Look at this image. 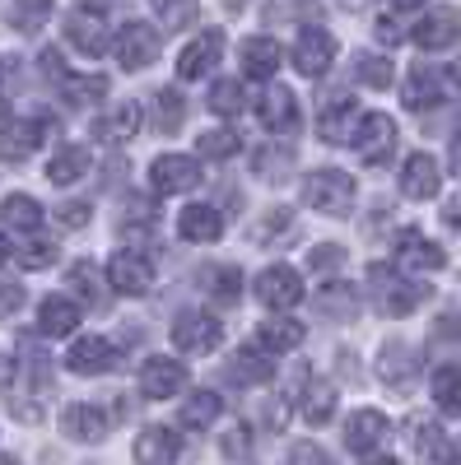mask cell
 Masks as SVG:
<instances>
[{
  "label": "cell",
  "instance_id": "44",
  "mask_svg": "<svg viewBox=\"0 0 461 465\" xmlns=\"http://www.w3.org/2000/svg\"><path fill=\"white\" fill-rule=\"evenodd\" d=\"M210 112L215 116H238L243 112V84L238 80H219L210 89Z\"/></svg>",
  "mask_w": 461,
  "mask_h": 465
},
{
  "label": "cell",
  "instance_id": "6",
  "mask_svg": "<svg viewBox=\"0 0 461 465\" xmlns=\"http://www.w3.org/2000/svg\"><path fill=\"white\" fill-rule=\"evenodd\" d=\"M47 135V116H15L5 103H0V153L5 159H24L43 144Z\"/></svg>",
  "mask_w": 461,
  "mask_h": 465
},
{
  "label": "cell",
  "instance_id": "55",
  "mask_svg": "<svg viewBox=\"0 0 461 465\" xmlns=\"http://www.w3.org/2000/svg\"><path fill=\"white\" fill-rule=\"evenodd\" d=\"M377 37H382V43H401V24L396 19H382L377 24Z\"/></svg>",
  "mask_w": 461,
  "mask_h": 465
},
{
  "label": "cell",
  "instance_id": "47",
  "mask_svg": "<svg viewBox=\"0 0 461 465\" xmlns=\"http://www.w3.org/2000/svg\"><path fill=\"white\" fill-rule=\"evenodd\" d=\"M19 261H24L28 270H47V265L56 261V242H28V247L19 252Z\"/></svg>",
  "mask_w": 461,
  "mask_h": 465
},
{
  "label": "cell",
  "instance_id": "5",
  "mask_svg": "<svg viewBox=\"0 0 461 465\" xmlns=\"http://www.w3.org/2000/svg\"><path fill=\"white\" fill-rule=\"evenodd\" d=\"M149 186H154V196H182V191L201 186V168L186 153H159L149 163Z\"/></svg>",
  "mask_w": 461,
  "mask_h": 465
},
{
  "label": "cell",
  "instance_id": "46",
  "mask_svg": "<svg viewBox=\"0 0 461 465\" xmlns=\"http://www.w3.org/2000/svg\"><path fill=\"white\" fill-rule=\"evenodd\" d=\"M70 289H75V293H85V298H89V307H98V302H103V298H98V284H94V265H89V261L70 270Z\"/></svg>",
  "mask_w": 461,
  "mask_h": 465
},
{
  "label": "cell",
  "instance_id": "15",
  "mask_svg": "<svg viewBox=\"0 0 461 465\" xmlns=\"http://www.w3.org/2000/svg\"><path fill=\"white\" fill-rule=\"evenodd\" d=\"M447 252L429 238H419V232H406V238L396 242V270H406V275H425V270H443Z\"/></svg>",
  "mask_w": 461,
  "mask_h": 465
},
{
  "label": "cell",
  "instance_id": "41",
  "mask_svg": "<svg viewBox=\"0 0 461 465\" xmlns=\"http://www.w3.org/2000/svg\"><path fill=\"white\" fill-rule=\"evenodd\" d=\"M61 94H65V103H75V107H80V103H98V98H107V80H103V74H85V80H70V74H65Z\"/></svg>",
  "mask_w": 461,
  "mask_h": 465
},
{
  "label": "cell",
  "instance_id": "7",
  "mask_svg": "<svg viewBox=\"0 0 461 465\" xmlns=\"http://www.w3.org/2000/svg\"><path fill=\"white\" fill-rule=\"evenodd\" d=\"M350 140H355V149H359V159H364L368 168H377V163H387V153H392V144H396V122H392V116H382V112H364Z\"/></svg>",
  "mask_w": 461,
  "mask_h": 465
},
{
  "label": "cell",
  "instance_id": "3",
  "mask_svg": "<svg viewBox=\"0 0 461 465\" xmlns=\"http://www.w3.org/2000/svg\"><path fill=\"white\" fill-rule=\"evenodd\" d=\"M294 401H298V414L307 419V423H331L336 419V405H340V391L331 381H317L313 377V368H294Z\"/></svg>",
  "mask_w": 461,
  "mask_h": 465
},
{
  "label": "cell",
  "instance_id": "54",
  "mask_svg": "<svg viewBox=\"0 0 461 465\" xmlns=\"http://www.w3.org/2000/svg\"><path fill=\"white\" fill-rule=\"evenodd\" d=\"M37 65H43L47 70V80H65V65H61V52H43V61H37Z\"/></svg>",
  "mask_w": 461,
  "mask_h": 465
},
{
  "label": "cell",
  "instance_id": "23",
  "mask_svg": "<svg viewBox=\"0 0 461 465\" xmlns=\"http://www.w3.org/2000/svg\"><path fill=\"white\" fill-rule=\"evenodd\" d=\"M61 433H65L70 442H103V438H107V419H103L98 405H65Z\"/></svg>",
  "mask_w": 461,
  "mask_h": 465
},
{
  "label": "cell",
  "instance_id": "2",
  "mask_svg": "<svg viewBox=\"0 0 461 465\" xmlns=\"http://www.w3.org/2000/svg\"><path fill=\"white\" fill-rule=\"evenodd\" d=\"M303 201L313 205L317 214H350L355 210V177L350 173H340V168H317V173H307L303 177Z\"/></svg>",
  "mask_w": 461,
  "mask_h": 465
},
{
  "label": "cell",
  "instance_id": "29",
  "mask_svg": "<svg viewBox=\"0 0 461 465\" xmlns=\"http://www.w3.org/2000/svg\"><path fill=\"white\" fill-rule=\"evenodd\" d=\"M173 460H177V433L173 429H140L135 465H173Z\"/></svg>",
  "mask_w": 461,
  "mask_h": 465
},
{
  "label": "cell",
  "instance_id": "53",
  "mask_svg": "<svg viewBox=\"0 0 461 465\" xmlns=\"http://www.w3.org/2000/svg\"><path fill=\"white\" fill-rule=\"evenodd\" d=\"M443 223H447L452 232H461V191L443 201Z\"/></svg>",
  "mask_w": 461,
  "mask_h": 465
},
{
  "label": "cell",
  "instance_id": "30",
  "mask_svg": "<svg viewBox=\"0 0 461 465\" xmlns=\"http://www.w3.org/2000/svg\"><path fill=\"white\" fill-rule=\"evenodd\" d=\"M201 289H205L215 302L234 307V302L243 298V270H238V265H201Z\"/></svg>",
  "mask_w": 461,
  "mask_h": 465
},
{
  "label": "cell",
  "instance_id": "26",
  "mask_svg": "<svg viewBox=\"0 0 461 465\" xmlns=\"http://www.w3.org/2000/svg\"><path fill=\"white\" fill-rule=\"evenodd\" d=\"M256 344L266 349V354H289V349L303 344V326H298L294 317L276 312V317H266V322L256 326Z\"/></svg>",
  "mask_w": 461,
  "mask_h": 465
},
{
  "label": "cell",
  "instance_id": "1",
  "mask_svg": "<svg viewBox=\"0 0 461 465\" xmlns=\"http://www.w3.org/2000/svg\"><path fill=\"white\" fill-rule=\"evenodd\" d=\"M368 284L377 298V312H387V317H406V312H415V302L434 298V289L425 280H410L396 265H377V261L368 265Z\"/></svg>",
  "mask_w": 461,
  "mask_h": 465
},
{
  "label": "cell",
  "instance_id": "31",
  "mask_svg": "<svg viewBox=\"0 0 461 465\" xmlns=\"http://www.w3.org/2000/svg\"><path fill=\"white\" fill-rule=\"evenodd\" d=\"M135 131H140V107L135 103H122L117 112H107L94 122V135L107 140V144H126V140H135Z\"/></svg>",
  "mask_w": 461,
  "mask_h": 465
},
{
  "label": "cell",
  "instance_id": "10",
  "mask_svg": "<svg viewBox=\"0 0 461 465\" xmlns=\"http://www.w3.org/2000/svg\"><path fill=\"white\" fill-rule=\"evenodd\" d=\"M159 61V33H154L149 24H126L122 33H117V65L122 70H145V65H154Z\"/></svg>",
  "mask_w": 461,
  "mask_h": 465
},
{
  "label": "cell",
  "instance_id": "39",
  "mask_svg": "<svg viewBox=\"0 0 461 465\" xmlns=\"http://www.w3.org/2000/svg\"><path fill=\"white\" fill-rule=\"evenodd\" d=\"M154 122H159L164 135H177V131H182V122H186V103H182L177 89H159V94H154Z\"/></svg>",
  "mask_w": 461,
  "mask_h": 465
},
{
  "label": "cell",
  "instance_id": "17",
  "mask_svg": "<svg viewBox=\"0 0 461 465\" xmlns=\"http://www.w3.org/2000/svg\"><path fill=\"white\" fill-rule=\"evenodd\" d=\"M401 98H406L410 112H429V107H438V103L447 98V74H443V70H429V65L410 70V80H406Z\"/></svg>",
  "mask_w": 461,
  "mask_h": 465
},
{
  "label": "cell",
  "instance_id": "45",
  "mask_svg": "<svg viewBox=\"0 0 461 465\" xmlns=\"http://www.w3.org/2000/svg\"><path fill=\"white\" fill-rule=\"evenodd\" d=\"M410 438L425 447V456H434V460L447 456V442H443V433H438V423H434V419H415V423H410Z\"/></svg>",
  "mask_w": 461,
  "mask_h": 465
},
{
  "label": "cell",
  "instance_id": "9",
  "mask_svg": "<svg viewBox=\"0 0 461 465\" xmlns=\"http://www.w3.org/2000/svg\"><path fill=\"white\" fill-rule=\"evenodd\" d=\"M336 61V37L326 28H303L298 43H294V65L298 74H307V80H317V74H326Z\"/></svg>",
  "mask_w": 461,
  "mask_h": 465
},
{
  "label": "cell",
  "instance_id": "24",
  "mask_svg": "<svg viewBox=\"0 0 461 465\" xmlns=\"http://www.w3.org/2000/svg\"><path fill=\"white\" fill-rule=\"evenodd\" d=\"M359 116V103L350 94H340V98H326L322 116H317V135L326 144H340V140H350V122Z\"/></svg>",
  "mask_w": 461,
  "mask_h": 465
},
{
  "label": "cell",
  "instance_id": "40",
  "mask_svg": "<svg viewBox=\"0 0 461 465\" xmlns=\"http://www.w3.org/2000/svg\"><path fill=\"white\" fill-rule=\"evenodd\" d=\"M392 61L387 56H373V52H364L359 61H355V80L364 84V89H392Z\"/></svg>",
  "mask_w": 461,
  "mask_h": 465
},
{
  "label": "cell",
  "instance_id": "4",
  "mask_svg": "<svg viewBox=\"0 0 461 465\" xmlns=\"http://www.w3.org/2000/svg\"><path fill=\"white\" fill-rule=\"evenodd\" d=\"M173 344L182 354H210L215 344H224V322L215 312H201V307H186L173 322Z\"/></svg>",
  "mask_w": 461,
  "mask_h": 465
},
{
  "label": "cell",
  "instance_id": "20",
  "mask_svg": "<svg viewBox=\"0 0 461 465\" xmlns=\"http://www.w3.org/2000/svg\"><path fill=\"white\" fill-rule=\"evenodd\" d=\"M456 33H461V15L456 10H434V15H425L415 24V47H425V52H443V47H452L456 43Z\"/></svg>",
  "mask_w": 461,
  "mask_h": 465
},
{
  "label": "cell",
  "instance_id": "59",
  "mask_svg": "<svg viewBox=\"0 0 461 465\" xmlns=\"http://www.w3.org/2000/svg\"><path fill=\"white\" fill-rule=\"evenodd\" d=\"M364 465H396V460H392V456H368Z\"/></svg>",
  "mask_w": 461,
  "mask_h": 465
},
{
  "label": "cell",
  "instance_id": "22",
  "mask_svg": "<svg viewBox=\"0 0 461 465\" xmlns=\"http://www.w3.org/2000/svg\"><path fill=\"white\" fill-rule=\"evenodd\" d=\"M382 438H387V414L382 410H355L345 419V447L350 451H377Z\"/></svg>",
  "mask_w": 461,
  "mask_h": 465
},
{
  "label": "cell",
  "instance_id": "35",
  "mask_svg": "<svg viewBox=\"0 0 461 465\" xmlns=\"http://www.w3.org/2000/svg\"><path fill=\"white\" fill-rule=\"evenodd\" d=\"M0 219H5L10 228H19V232H37V228H43V205H37L33 196H19V191H15V196L0 201Z\"/></svg>",
  "mask_w": 461,
  "mask_h": 465
},
{
  "label": "cell",
  "instance_id": "48",
  "mask_svg": "<svg viewBox=\"0 0 461 465\" xmlns=\"http://www.w3.org/2000/svg\"><path fill=\"white\" fill-rule=\"evenodd\" d=\"M307 265H313V270H326V275H331V270H340V265H345V247H336V242H326V247H313Z\"/></svg>",
  "mask_w": 461,
  "mask_h": 465
},
{
  "label": "cell",
  "instance_id": "32",
  "mask_svg": "<svg viewBox=\"0 0 461 465\" xmlns=\"http://www.w3.org/2000/svg\"><path fill=\"white\" fill-rule=\"evenodd\" d=\"M177 228H182L186 242H215L219 232H224V219H219V210H210V205H186V210L177 214Z\"/></svg>",
  "mask_w": 461,
  "mask_h": 465
},
{
  "label": "cell",
  "instance_id": "34",
  "mask_svg": "<svg viewBox=\"0 0 461 465\" xmlns=\"http://www.w3.org/2000/svg\"><path fill=\"white\" fill-rule=\"evenodd\" d=\"M52 5L56 0H10L5 19H10L15 33H43V24L52 19Z\"/></svg>",
  "mask_w": 461,
  "mask_h": 465
},
{
  "label": "cell",
  "instance_id": "43",
  "mask_svg": "<svg viewBox=\"0 0 461 465\" xmlns=\"http://www.w3.org/2000/svg\"><path fill=\"white\" fill-rule=\"evenodd\" d=\"M154 15H159V24L168 33H177L196 19V0H154Z\"/></svg>",
  "mask_w": 461,
  "mask_h": 465
},
{
  "label": "cell",
  "instance_id": "60",
  "mask_svg": "<svg viewBox=\"0 0 461 465\" xmlns=\"http://www.w3.org/2000/svg\"><path fill=\"white\" fill-rule=\"evenodd\" d=\"M5 256H10V242H5V232H0V265H5Z\"/></svg>",
  "mask_w": 461,
  "mask_h": 465
},
{
  "label": "cell",
  "instance_id": "18",
  "mask_svg": "<svg viewBox=\"0 0 461 465\" xmlns=\"http://www.w3.org/2000/svg\"><path fill=\"white\" fill-rule=\"evenodd\" d=\"M182 386H186V368L177 359H145V368H140V391L145 396L168 401V396L182 391Z\"/></svg>",
  "mask_w": 461,
  "mask_h": 465
},
{
  "label": "cell",
  "instance_id": "16",
  "mask_svg": "<svg viewBox=\"0 0 461 465\" xmlns=\"http://www.w3.org/2000/svg\"><path fill=\"white\" fill-rule=\"evenodd\" d=\"M438 186H443V173L434 163V153H410L406 168H401V196L429 201V196H438Z\"/></svg>",
  "mask_w": 461,
  "mask_h": 465
},
{
  "label": "cell",
  "instance_id": "12",
  "mask_svg": "<svg viewBox=\"0 0 461 465\" xmlns=\"http://www.w3.org/2000/svg\"><path fill=\"white\" fill-rule=\"evenodd\" d=\"M415 372H419V354H415L410 340H387L377 349V377L387 381L392 391H406L415 381Z\"/></svg>",
  "mask_w": 461,
  "mask_h": 465
},
{
  "label": "cell",
  "instance_id": "14",
  "mask_svg": "<svg viewBox=\"0 0 461 465\" xmlns=\"http://www.w3.org/2000/svg\"><path fill=\"white\" fill-rule=\"evenodd\" d=\"M224 56V33L219 28H205L201 37H191V47L177 56V74L182 80H201V74H210Z\"/></svg>",
  "mask_w": 461,
  "mask_h": 465
},
{
  "label": "cell",
  "instance_id": "49",
  "mask_svg": "<svg viewBox=\"0 0 461 465\" xmlns=\"http://www.w3.org/2000/svg\"><path fill=\"white\" fill-rule=\"evenodd\" d=\"M56 219H61L65 228H85V223L94 219V205H89V201H65V205L56 210Z\"/></svg>",
  "mask_w": 461,
  "mask_h": 465
},
{
  "label": "cell",
  "instance_id": "62",
  "mask_svg": "<svg viewBox=\"0 0 461 465\" xmlns=\"http://www.w3.org/2000/svg\"><path fill=\"white\" fill-rule=\"evenodd\" d=\"M345 5H355V10H359V5H364V0H345Z\"/></svg>",
  "mask_w": 461,
  "mask_h": 465
},
{
  "label": "cell",
  "instance_id": "25",
  "mask_svg": "<svg viewBox=\"0 0 461 465\" xmlns=\"http://www.w3.org/2000/svg\"><path fill=\"white\" fill-rule=\"evenodd\" d=\"M80 312H85L80 302H70L65 293H52V298H43V307H37V331L43 335H70L75 326H80Z\"/></svg>",
  "mask_w": 461,
  "mask_h": 465
},
{
  "label": "cell",
  "instance_id": "38",
  "mask_svg": "<svg viewBox=\"0 0 461 465\" xmlns=\"http://www.w3.org/2000/svg\"><path fill=\"white\" fill-rule=\"evenodd\" d=\"M317 307H322V317H340V322H355V307H359V293L350 284H326L317 293Z\"/></svg>",
  "mask_w": 461,
  "mask_h": 465
},
{
  "label": "cell",
  "instance_id": "52",
  "mask_svg": "<svg viewBox=\"0 0 461 465\" xmlns=\"http://www.w3.org/2000/svg\"><path fill=\"white\" fill-rule=\"evenodd\" d=\"M256 173L266 177V173H271V177H280V173H289V149H280V153H256Z\"/></svg>",
  "mask_w": 461,
  "mask_h": 465
},
{
  "label": "cell",
  "instance_id": "61",
  "mask_svg": "<svg viewBox=\"0 0 461 465\" xmlns=\"http://www.w3.org/2000/svg\"><path fill=\"white\" fill-rule=\"evenodd\" d=\"M447 465H461V451H456V456H447Z\"/></svg>",
  "mask_w": 461,
  "mask_h": 465
},
{
  "label": "cell",
  "instance_id": "27",
  "mask_svg": "<svg viewBox=\"0 0 461 465\" xmlns=\"http://www.w3.org/2000/svg\"><path fill=\"white\" fill-rule=\"evenodd\" d=\"M280 43L276 37H247L243 43V74L247 80H271V74L280 70Z\"/></svg>",
  "mask_w": 461,
  "mask_h": 465
},
{
  "label": "cell",
  "instance_id": "37",
  "mask_svg": "<svg viewBox=\"0 0 461 465\" xmlns=\"http://www.w3.org/2000/svg\"><path fill=\"white\" fill-rule=\"evenodd\" d=\"M219 414H224L219 391H191V401L182 405V423H186V429H210Z\"/></svg>",
  "mask_w": 461,
  "mask_h": 465
},
{
  "label": "cell",
  "instance_id": "51",
  "mask_svg": "<svg viewBox=\"0 0 461 465\" xmlns=\"http://www.w3.org/2000/svg\"><path fill=\"white\" fill-rule=\"evenodd\" d=\"M24 307V284L19 280H0V317H10Z\"/></svg>",
  "mask_w": 461,
  "mask_h": 465
},
{
  "label": "cell",
  "instance_id": "8",
  "mask_svg": "<svg viewBox=\"0 0 461 465\" xmlns=\"http://www.w3.org/2000/svg\"><path fill=\"white\" fill-rule=\"evenodd\" d=\"M107 284L117 289V293H126V298L149 293V289H154V265H149V256H145V252H117V256L107 261Z\"/></svg>",
  "mask_w": 461,
  "mask_h": 465
},
{
  "label": "cell",
  "instance_id": "57",
  "mask_svg": "<svg viewBox=\"0 0 461 465\" xmlns=\"http://www.w3.org/2000/svg\"><path fill=\"white\" fill-rule=\"evenodd\" d=\"M452 173H461V131L452 135Z\"/></svg>",
  "mask_w": 461,
  "mask_h": 465
},
{
  "label": "cell",
  "instance_id": "33",
  "mask_svg": "<svg viewBox=\"0 0 461 465\" xmlns=\"http://www.w3.org/2000/svg\"><path fill=\"white\" fill-rule=\"evenodd\" d=\"M85 173H89V149L85 144H61L52 153V163H47V182H56V186L80 182Z\"/></svg>",
  "mask_w": 461,
  "mask_h": 465
},
{
  "label": "cell",
  "instance_id": "19",
  "mask_svg": "<svg viewBox=\"0 0 461 465\" xmlns=\"http://www.w3.org/2000/svg\"><path fill=\"white\" fill-rule=\"evenodd\" d=\"M261 126L276 131V135H289L298 126V98L285 89V84H266V98H261Z\"/></svg>",
  "mask_w": 461,
  "mask_h": 465
},
{
  "label": "cell",
  "instance_id": "56",
  "mask_svg": "<svg viewBox=\"0 0 461 465\" xmlns=\"http://www.w3.org/2000/svg\"><path fill=\"white\" fill-rule=\"evenodd\" d=\"M15 377V363H10V354H5V349H0V391H5V381Z\"/></svg>",
  "mask_w": 461,
  "mask_h": 465
},
{
  "label": "cell",
  "instance_id": "11",
  "mask_svg": "<svg viewBox=\"0 0 461 465\" xmlns=\"http://www.w3.org/2000/svg\"><path fill=\"white\" fill-rule=\"evenodd\" d=\"M256 298L266 307H276V312H285V307H294L303 298V275L294 265H266L256 280Z\"/></svg>",
  "mask_w": 461,
  "mask_h": 465
},
{
  "label": "cell",
  "instance_id": "36",
  "mask_svg": "<svg viewBox=\"0 0 461 465\" xmlns=\"http://www.w3.org/2000/svg\"><path fill=\"white\" fill-rule=\"evenodd\" d=\"M429 391H434V405L443 414H456L461 410V368L456 363H443L434 372V381H429Z\"/></svg>",
  "mask_w": 461,
  "mask_h": 465
},
{
  "label": "cell",
  "instance_id": "50",
  "mask_svg": "<svg viewBox=\"0 0 461 465\" xmlns=\"http://www.w3.org/2000/svg\"><path fill=\"white\" fill-rule=\"evenodd\" d=\"M289 465H336L317 442H298V447H289Z\"/></svg>",
  "mask_w": 461,
  "mask_h": 465
},
{
  "label": "cell",
  "instance_id": "13",
  "mask_svg": "<svg viewBox=\"0 0 461 465\" xmlns=\"http://www.w3.org/2000/svg\"><path fill=\"white\" fill-rule=\"evenodd\" d=\"M117 359H122V354H117V344L103 340V335H80V340L65 349V368H70V372H85V377L107 372Z\"/></svg>",
  "mask_w": 461,
  "mask_h": 465
},
{
  "label": "cell",
  "instance_id": "28",
  "mask_svg": "<svg viewBox=\"0 0 461 465\" xmlns=\"http://www.w3.org/2000/svg\"><path fill=\"white\" fill-rule=\"evenodd\" d=\"M228 372H234V381H243V386H261V381L276 377V363L261 344H243L234 354V363H228Z\"/></svg>",
  "mask_w": 461,
  "mask_h": 465
},
{
  "label": "cell",
  "instance_id": "58",
  "mask_svg": "<svg viewBox=\"0 0 461 465\" xmlns=\"http://www.w3.org/2000/svg\"><path fill=\"white\" fill-rule=\"evenodd\" d=\"M392 5H396V10H419L425 0H392Z\"/></svg>",
  "mask_w": 461,
  "mask_h": 465
},
{
  "label": "cell",
  "instance_id": "21",
  "mask_svg": "<svg viewBox=\"0 0 461 465\" xmlns=\"http://www.w3.org/2000/svg\"><path fill=\"white\" fill-rule=\"evenodd\" d=\"M65 43L75 52H85V56H103L107 52V28H103L98 15L75 10V15H65Z\"/></svg>",
  "mask_w": 461,
  "mask_h": 465
},
{
  "label": "cell",
  "instance_id": "42",
  "mask_svg": "<svg viewBox=\"0 0 461 465\" xmlns=\"http://www.w3.org/2000/svg\"><path fill=\"white\" fill-rule=\"evenodd\" d=\"M238 131H205L201 140H196V153H201V159H234V153H238Z\"/></svg>",
  "mask_w": 461,
  "mask_h": 465
}]
</instances>
